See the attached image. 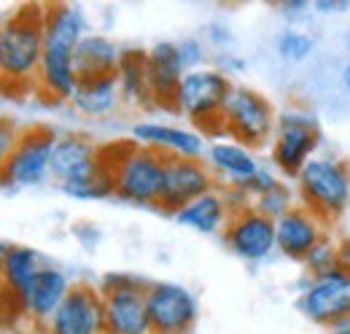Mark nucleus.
Masks as SVG:
<instances>
[{"instance_id":"f257e3e1","label":"nucleus","mask_w":350,"mask_h":334,"mask_svg":"<svg viewBox=\"0 0 350 334\" xmlns=\"http://www.w3.org/2000/svg\"><path fill=\"white\" fill-rule=\"evenodd\" d=\"M87 36V16L79 5L59 3L46 5L44 60L38 70V89L49 100H68L79 86L76 73V49Z\"/></svg>"},{"instance_id":"f03ea898","label":"nucleus","mask_w":350,"mask_h":334,"mask_svg":"<svg viewBox=\"0 0 350 334\" xmlns=\"http://www.w3.org/2000/svg\"><path fill=\"white\" fill-rule=\"evenodd\" d=\"M46 5H22L0 19V84L38 81Z\"/></svg>"},{"instance_id":"7ed1b4c3","label":"nucleus","mask_w":350,"mask_h":334,"mask_svg":"<svg viewBox=\"0 0 350 334\" xmlns=\"http://www.w3.org/2000/svg\"><path fill=\"white\" fill-rule=\"evenodd\" d=\"M103 154L113 170L116 197L127 200L132 205H154L157 208L170 157H165L154 149L137 146V143L119 146L113 154H108V151H103Z\"/></svg>"},{"instance_id":"20e7f679","label":"nucleus","mask_w":350,"mask_h":334,"mask_svg":"<svg viewBox=\"0 0 350 334\" xmlns=\"http://www.w3.org/2000/svg\"><path fill=\"white\" fill-rule=\"evenodd\" d=\"M305 208L321 221L340 218L350 205V170L332 157H312L297 175Z\"/></svg>"},{"instance_id":"39448f33","label":"nucleus","mask_w":350,"mask_h":334,"mask_svg":"<svg viewBox=\"0 0 350 334\" xmlns=\"http://www.w3.org/2000/svg\"><path fill=\"white\" fill-rule=\"evenodd\" d=\"M221 122H224V132L232 140H237L248 149L262 146L278 127L269 100L259 94L256 89L243 86V84H232V89L224 100V108H221Z\"/></svg>"},{"instance_id":"423d86ee","label":"nucleus","mask_w":350,"mask_h":334,"mask_svg":"<svg viewBox=\"0 0 350 334\" xmlns=\"http://www.w3.org/2000/svg\"><path fill=\"white\" fill-rule=\"evenodd\" d=\"M232 89V79L219 68H197L186 70L183 79L175 89L173 105L180 116L200 127H208L211 122H221L224 100Z\"/></svg>"},{"instance_id":"0eeeda50","label":"nucleus","mask_w":350,"mask_h":334,"mask_svg":"<svg viewBox=\"0 0 350 334\" xmlns=\"http://www.w3.org/2000/svg\"><path fill=\"white\" fill-rule=\"evenodd\" d=\"M146 286L148 283L130 275H108L103 281L105 334H154L146 307Z\"/></svg>"},{"instance_id":"6e6552de","label":"nucleus","mask_w":350,"mask_h":334,"mask_svg":"<svg viewBox=\"0 0 350 334\" xmlns=\"http://www.w3.org/2000/svg\"><path fill=\"white\" fill-rule=\"evenodd\" d=\"M57 132L49 127H30L19 132V140L5 162L0 186L11 189H33L51 178V151L57 143Z\"/></svg>"},{"instance_id":"1a4fd4ad","label":"nucleus","mask_w":350,"mask_h":334,"mask_svg":"<svg viewBox=\"0 0 350 334\" xmlns=\"http://www.w3.org/2000/svg\"><path fill=\"white\" fill-rule=\"evenodd\" d=\"M315 146H318V125L307 114L286 111L278 119L272 140V162L283 175L297 178L299 170L312 159Z\"/></svg>"},{"instance_id":"9d476101","label":"nucleus","mask_w":350,"mask_h":334,"mask_svg":"<svg viewBox=\"0 0 350 334\" xmlns=\"http://www.w3.org/2000/svg\"><path fill=\"white\" fill-rule=\"evenodd\" d=\"M146 307L154 334H186L197 321V296L180 283L159 281L146 286Z\"/></svg>"},{"instance_id":"9b49d317","label":"nucleus","mask_w":350,"mask_h":334,"mask_svg":"<svg viewBox=\"0 0 350 334\" xmlns=\"http://www.w3.org/2000/svg\"><path fill=\"white\" fill-rule=\"evenodd\" d=\"M299 307L310 321L321 326H337L350 318V272L340 264L318 275L299 299Z\"/></svg>"},{"instance_id":"f8f14e48","label":"nucleus","mask_w":350,"mask_h":334,"mask_svg":"<svg viewBox=\"0 0 350 334\" xmlns=\"http://www.w3.org/2000/svg\"><path fill=\"white\" fill-rule=\"evenodd\" d=\"M224 240L237 259L264 261L272 250L278 248L275 221L269 216L259 213L254 205H240V208H234L226 229H224Z\"/></svg>"},{"instance_id":"ddd939ff","label":"nucleus","mask_w":350,"mask_h":334,"mask_svg":"<svg viewBox=\"0 0 350 334\" xmlns=\"http://www.w3.org/2000/svg\"><path fill=\"white\" fill-rule=\"evenodd\" d=\"M216 189V175L202 159H167L165 183L157 208L178 213L183 205L194 203L197 197Z\"/></svg>"},{"instance_id":"4468645a","label":"nucleus","mask_w":350,"mask_h":334,"mask_svg":"<svg viewBox=\"0 0 350 334\" xmlns=\"http://www.w3.org/2000/svg\"><path fill=\"white\" fill-rule=\"evenodd\" d=\"M49 334H105L103 294L87 283L73 286L68 299L46 324Z\"/></svg>"},{"instance_id":"2eb2a0df","label":"nucleus","mask_w":350,"mask_h":334,"mask_svg":"<svg viewBox=\"0 0 350 334\" xmlns=\"http://www.w3.org/2000/svg\"><path fill=\"white\" fill-rule=\"evenodd\" d=\"M132 140L137 146L154 149L170 159H202L208 151L205 135L191 127L165 125V122H135L132 125Z\"/></svg>"},{"instance_id":"dca6fc26","label":"nucleus","mask_w":350,"mask_h":334,"mask_svg":"<svg viewBox=\"0 0 350 334\" xmlns=\"http://www.w3.org/2000/svg\"><path fill=\"white\" fill-rule=\"evenodd\" d=\"M103 167V151L81 135H59L51 151V178L57 186H73Z\"/></svg>"},{"instance_id":"f3484780","label":"nucleus","mask_w":350,"mask_h":334,"mask_svg":"<svg viewBox=\"0 0 350 334\" xmlns=\"http://www.w3.org/2000/svg\"><path fill=\"white\" fill-rule=\"evenodd\" d=\"M208 157V167L213 170V175H219L221 181L234 192L240 194L262 170V162L254 157V151L232 138H219L208 146L205 151Z\"/></svg>"},{"instance_id":"a211bd4d","label":"nucleus","mask_w":350,"mask_h":334,"mask_svg":"<svg viewBox=\"0 0 350 334\" xmlns=\"http://www.w3.org/2000/svg\"><path fill=\"white\" fill-rule=\"evenodd\" d=\"M70 289H73V283L59 267L44 264L41 272L36 275V281L27 286V292L19 296L25 316L36 324H49L51 316L59 310V305L68 299Z\"/></svg>"},{"instance_id":"6ab92c4d","label":"nucleus","mask_w":350,"mask_h":334,"mask_svg":"<svg viewBox=\"0 0 350 334\" xmlns=\"http://www.w3.org/2000/svg\"><path fill=\"white\" fill-rule=\"evenodd\" d=\"M323 240V224L307 208H291L275 221L278 250L294 261H305L310 250Z\"/></svg>"},{"instance_id":"aec40b11","label":"nucleus","mask_w":350,"mask_h":334,"mask_svg":"<svg viewBox=\"0 0 350 334\" xmlns=\"http://www.w3.org/2000/svg\"><path fill=\"white\" fill-rule=\"evenodd\" d=\"M146 73H148V89L154 103H170L173 105L175 89L183 79L186 68L178 57V43L159 41L146 51Z\"/></svg>"},{"instance_id":"412c9836","label":"nucleus","mask_w":350,"mask_h":334,"mask_svg":"<svg viewBox=\"0 0 350 334\" xmlns=\"http://www.w3.org/2000/svg\"><path fill=\"white\" fill-rule=\"evenodd\" d=\"M234 208L229 205V197L221 194L219 189L197 197L194 203L183 205V208L173 213L175 224L180 227H189L200 235H219L221 229H226L229 218H232Z\"/></svg>"},{"instance_id":"4be33fe9","label":"nucleus","mask_w":350,"mask_h":334,"mask_svg":"<svg viewBox=\"0 0 350 334\" xmlns=\"http://www.w3.org/2000/svg\"><path fill=\"white\" fill-rule=\"evenodd\" d=\"M124 49L111 41L108 36L87 33L76 49V73L79 79H97V76H116Z\"/></svg>"},{"instance_id":"5701e85b","label":"nucleus","mask_w":350,"mask_h":334,"mask_svg":"<svg viewBox=\"0 0 350 334\" xmlns=\"http://www.w3.org/2000/svg\"><path fill=\"white\" fill-rule=\"evenodd\" d=\"M119 103H122V89H119L116 76L81 79L70 97L73 111H79L81 116H92V119L113 114L119 108Z\"/></svg>"},{"instance_id":"b1692460","label":"nucleus","mask_w":350,"mask_h":334,"mask_svg":"<svg viewBox=\"0 0 350 334\" xmlns=\"http://www.w3.org/2000/svg\"><path fill=\"white\" fill-rule=\"evenodd\" d=\"M44 261L41 253L27 246H11L3 261V272H0V289L11 292L14 296H22L27 292V286L36 281V275L41 272Z\"/></svg>"},{"instance_id":"393cba45","label":"nucleus","mask_w":350,"mask_h":334,"mask_svg":"<svg viewBox=\"0 0 350 334\" xmlns=\"http://www.w3.org/2000/svg\"><path fill=\"white\" fill-rule=\"evenodd\" d=\"M116 81L122 89V103L130 105H146L154 103L151 100V89H148V73H146V51H124L119 70H116Z\"/></svg>"},{"instance_id":"a878e982","label":"nucleus","mask_w":350,"mask_h":334,"mask_svg":"<svg viewBox=\"0 0 350 334\" xmlns=\"http://www.w3.org/2000/svg\"><path fill=\"white\" fill-rule=\"evenodd\" d=\"M275 49H278L280 60L297 65V62H305L307 57L312 54L315 43H312V38H310L307 33H302V30H283V33L278 36Z\"/></svg>"},{"instance_id":"bb28decb","label":"nucleus","mask_w":350,"mask_h":334,"mask_svg":"<svg viewBox=\"0 0 350 334\" xmlns=\"http://www.w3.org/2000/svg\"><path fill=\"white\" fill-rule=\"evenodd\" d=\"M254 208L259 210V213H264V216H269L272 221H278L280 216H286L288 210L294 208V194L283 183H278L275 189H269L267 194L254 200Z\"/></svg>"},{"instance_id":"cd10ccee","label":"nucleus","mask_w":350,"mask_h":334,"mask_svg":"<svg viewBox=\"0 0 350 334\" xmlns=\"http://www.w3.org/2000/svg\"><path fill=\"white\" fill-rule=\"evenodd\" d=\"M305 261L307 267L315 272V278H318V275H323V272H329V270L337 267V248L329 240H321L315 248L310 250V256H307Z\"/></svg>"},{"instance_id":"c85d7f7f","label":"nucleus","mask_w":350,"mask_h":334,"mask_svg":"<svg viewBox=\"0 0 350 334\" xmlns=\"http://www.w3.org/2000/svg\"><path fill=\"white\" fill-rule=\"evenodd\" d=\"M175 43H178V57H180V62H183L186 70L205 68L208 51H205L202 41H197V38H183V41H175Z\"/></svg>"},{"instance_id":"c756f323","label":"nucleus","mask_w":350,"mask_h":334,"mask_svg":"<svg viewBox=\"0 0 350 334\" xmlns=\"http://www.w3.org/2000/svg\"><path fill=\"white\" fill-rule=\"evenodd\" d=\"M16 140H19V129H16V125L8 122V119H0V178H3L5 162H8V157H11L14 146H16Z\"/></svg>"},{"instance_id":"7c9ffc66","label":"nucleus","mask_w":350,"mask_h":334,"mask_svg":"<svg viewBox=\"0 0 350 334\" xmlns=\"http://www.w3.org/2000/svg\"><path fill=\"white\" fill-rule=\"evenodd\" d=\"M208 38H211L213 46H229L232 33H229L224 25H211V27H208Z\"/></svg>"},{"instance_id":"2f4dec72","label":"nucleus","mask_w":350,"mask_h":334,"mask_svg":"<svg viewBox=\"0 0 350 334\" xmlns=\"http://www.w3.org/2000/svg\"><path fill=\"white\" fill-rule=\"evenodd\" d=\"M350 8V3H345V0H334V3H329V0H318L315 3V11L318 14H340V11H348Z\"/></svg>"},{"instance_id":"473e14b6","label":"nucleus","mask_w":350,"mask_h":334,"mask_svg":"<svg viewBox=\"0 0 350 334\" xmlns=\"http://www.w3.org/2000/svg\"><path fill=\"white\" fill-rule=\"evenodd\" d=\"M337 264L350 272V235H345L340 240V246H337Z\"/></svg>"},{"instance_id":"72a5a7b5","label":"nucleus","mask_w":350,"mask_h":334,"mask_svg":"<svg viewBox=\"0 0 350 334\" xmlns=\"http://www.w3.org/2000/svg\"><path fill=\"white\" fill-rule=\"evenodd\" d=\"M305 8H307V3H302V0H297V3H283V5H280V11L288 14V22H294V16H297L299 11H305Z\"/></svg>"},{"instance_id":"f704fd0d","label":"nucleus","mask_w":350,"mask_h":334,"mask_svg":"<svg viewBox=\"0 0 350 334\" xmlns=\"http://www.w3.org/2000/svg\"><path fill=\"white\" fill-rule=\"evenodd\" d=\"M332 334H350V318L348 321H342V324H337V326L332 329Z\"/></svg>"},{"instance_id":"c9c22d12","label":"nucleus","mask_w":350,"mask_h":334,"mask_svg":"<svg viewBox=\"0 0 350 334\" xmlns=\"http://www.w3.org/2000/svg\"><path fill=\"white\" fill-rule=\"evenodd\" d=\"M8 248H11V246H8L5 240H0V272H3V261H5V253H8Z\"/></svg>"},{"instance_id":"e433bc0d","label":"nucleus","mask_w":350,"mask_h":334,"mask_svg":"<svg viewBox=\"0 0 350 334\" xmlns=\"http://www.w3.org/2000/svg\"><path fill=\"white\" fill-rule=\"evenodd\" d=\"M342 86H345V89H350V62L345 65V70H342Z\"/></svg>"}]
</instances>
